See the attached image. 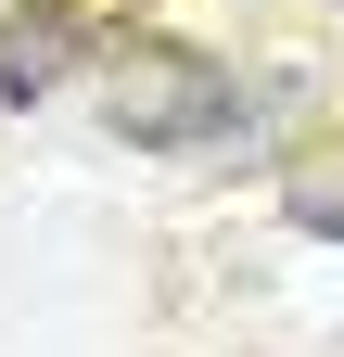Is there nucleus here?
<instances>
[{
    "label": "nucleus",
    "mask_w": 344,
    "mask_h": 357,
    "mask_svg": "<svg viewBox=\"0 0 344 357\" xmlns=\"http://www.w3.org/2000/svg\"><path fill=\"white\" fill-rule=\"evenodd\" d=\"M255 115V89L191 52V38H115V77H102V128L127 153H230Z\"/></svg>",
    "instance_id": "f257e3e1"
},
{
    "label": "nucleus",
    "mask_w": 344,
    "mask_h": 357,
    "mask_svg": "<svg viewBox=\"0 0 344 357\" xmlns=\"http://www.w3.org/2000/svg\"><path fill=\"white\" fill-rule=\"evenodd\" d=\"M90 52H102V26L77 13V0H13V13H0V115H38Z\"/></svg>",
    "instance_id": "f03ea898"
},
{
    "label": "nucleus",
    "mask_w": 344,
    "mask_h": 357,
    "mask_svg": "<svg viewBox=\"0 0 344 357\" xmlns=\"http://www.w3.org/2000/svg\"><path fill=\"white\" fill-rule=\"evenodd\" d=\"M281 204H293V230H319V243H344V178H293Z\"/></svg>",
    "instance_id": "7ed1b4c3"
}]
</instances>
